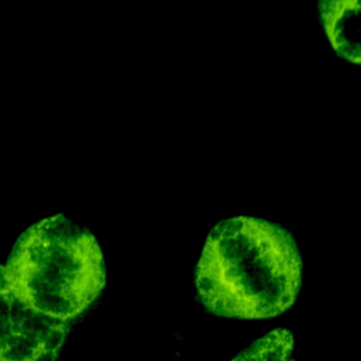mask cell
Listing matches in <instances>:
<instances>
[{"mask_svg": "<svg viewBox=\"0 0 361 361\" xmlns=\"http://www.w3.org/2000/svg\"><path fill=\"white\" fill-rule=\"evenodd\" d=\"M69 330L38 313L6 283L0 265V361H54Z\"/></svg>", "mask_w": 361, "mask_h": 361, "instance_id": "3", "label": "cell"}, {"mask_svg": "<svg viewBox=\"0 0 361 361\" xmlns=\"http://www.w3.org/2000/svg\"><path fill=\"white\" fill-rule=\"evenodd\" d=\"M300 271L289 233L261 219L237 216L209 233L196 268V289L216 314L267 319L292 306Z\"/></svg>", "mask_w": 361, "mask_h": 361, "instance_id": "1", "label": "cell"}, {"mask_svg": "<svg viewBox=\"0 0 361 361\" xmlns=\"http://www.w3.org/2000/svg\"><path fill=\"white\" fill-rule=\"evenodd\" d=\"M295 338L286 329H275L240 351L231 361H295Z\"/></svg>", "mask_w": 361, "mask_h": 361, "instance_id": "5", "label": "cell"}, {"mask_svg": "<svg viewBox=\"0 0 361 361\" xmlns=\"http://www.w3.org/2000/svg\"><path fill=\"white\" fill-rule=\"evenodd\" d=\"M1 269L7 286L23 302L66 323L93 303L106 282L94 235L63 214L27 228Z\"/></svg>", "mask_w": 361, "mask_h": 361, "instance_id": "2", "label": "cell"}, {"mask_svg": "<svg viewBox=\"0 0 361 361\" xmlns=\"http://www.w3.org/2000/svg\"><path fill=\"white\" fill-rule=\"evenodd\" d=\"M320 13L331 47L343 58L360 62V3L334 0L320 3Z\"/></svg>", "mask_w": 361, "mask_h": 361, "instance_id": "4", "label": "cell"}]
</instances>
